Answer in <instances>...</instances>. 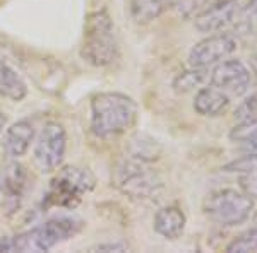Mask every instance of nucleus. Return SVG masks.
<instances>
[{
    "label": "nucleus",
    "instance_id": "nucleus-10",
    "mask_svg": "<svg viewBox=\"0 0 257 253\" xmlns=\"http://www.w3.org/2000/svg\"><path fill=\"white\" fill-rule=\"evenodd\" d=\"M237 6V0H219L214 6H211L206 11H202L201 14H197L194 24L201 33H214L223 30L235 19Z\"/></svg>",
    "mask_w": 257,
    "mask_h": 253
},
{
    "label": "nucleus",
    "instance_id": "nucleus-4",
    "mask_svg": "<svg viewBox=\"0 0 257 253\" xmlns=\"http://www.w3.org/2000/svg\"><path fill=\"white\" fill-rule=\"evenodd\" d=\"M94 188V178L88 169L67 166L60 169L59 175L52 180L43 207H64L72 209L82 200L86 193Z\"/></svg>",
    "mask_w": 257,
    "mask_h": 253
},
{
    "label": "nucleus",
    "instance_id": "nucleus-29",
    "mask_svg": "<svg viewBox=\"0 0 257 253\" xmlns=\"http://www.w3.org/2000/svg\"><path fill=\"white\" fill-rule=\"evenodd\" d=\"M199 2H201V4H202V6H204V4H206V2H208V0H199Z\"/></svg>",
    "mask_w": 257,
    "mask_h": 253
},
{
    "label": "nucleus",
    "instance_id": "nucleus-12",
    "mask_svg": "<svg viewBox=\"0 0 257 253\" xmlns=\"http://www.w3.org/2000/svg\"><path fill=\"white\" fill-rule=\"evenodd\" d=\"M187 217L184 210L175 205H168L160 209L155 215V231L167 239H177L184 234Z\"/></svg>",
    "mask_w": 257,
    "mask_h": 253
},
{
    "label": "nucleus",
    "instance_id": "nucleus-11",
    "mask_svg": "<svg viewBox=\"0 0 257 253\" xmlns=\"http://www.w3.org/2000/svg\"><path fill=\"white\" fill-rule=\"evenodd\" d=\"M33 139H35V127L30 120H19L12 123L4 134V151L11 157H21L28 152Z\"/></svg>",
    "mask_w": 257,
    "mask_h": 253
},
{
    "label": "nucleus",
    "instance_id": "nucleus-6",
    "mask_svg": "<svg viewBox=\"0 0 257 253\" xmlns=\"http://www.w3.org/2000/svg\"><path fill=\"white\" fill-rule=\"evenodd\" d=\"M117 186L134 198H156L163 190V181L146 161L127 156L117 169Z\"/></svg>",
    "mask_w": 257,
    "mask_h": 253
},
{
    "label": "nucleus",
    "instance_id": "nucleus-23",
    "mask_svg": "<svg viewBox=\"0 0 257 253\" xmlns=\"http://www.w3.org/2000/svg\"><path fill=\"white\" fill-rule=\"evenodd\" d=\"M235 118H237L238 122L257 118V94L243 99V101L240 103L238 108L235 110Z\"/></svg>",
    "mask_w": 257,
    "mask_h": 253
},
{
    "label": "nucleus",
    "instance_id": "nucleus-24",
    "mask_svg": "<svg viewBox=\"0 0 257 253\" xmlns=\"http://www.w3.org/2000/svg\"><path fill=\"white\" fill-rule=\"evenodd\" d=\"M240 188L248 198H257V173H248L240 178Z\"/></svg>",
    "mask_w": 257,
    "mask_h": 253
},
{
    "label": "nucleus",
    "instance_id": "nucleus-26",
    "mask_svg": "<svg viewBox=\"0 0 257 253\" xmlns=\"http://www.w3.org/2000/svg\"><path fill=\"white\" fill-rule=\"evenodd\" d=\"M0 251H12V243H11V238L4 236L0 238Z\"/></svg>",
    "mask_w": 257,
    "mask_h": 253
},
{
    "label": "nucleus",
    "instance_id": "nucleus-25",
    "mask_svg": "<svg viewBox=\"0 0 257 253\" xmlns=\"http://www.w3.org/2000/svg\"><path fill=\"white\" fill-rule=\"evenodd\" d=\"M125 244H98L96 248L93 250H98V251H123L125 250Z\"/></svg>",
    "mask_w": 257,
    "mask_h": 253
},
{
    "label": "nucleus",
    "instance_id": "nucleus-21",
    "mask_svg": "<svg viewBox=\"0 0 257 253\" xmlns=\"http://www.w3.org/2000/svg\"><path fill=\"white\" fill-rule=\"evenodd\" d=\"M223 171L226 173H240V175H248V173H257V152L245 154L242 157L230 161L223 166Z\"/></svg>",
    "mask_w": 257,
    "mask_h": 253
},
{
    "label": "nucleus",
    "instance_id": "nucleus-13",
    "mask_svg": "<svg viewBox=\"0 0 257 253\" xmlns=\"http://www.w3.org/2000/svg\"><path fill=\"white\" fill-rule=\"evenodd\" d=\"M230 98L218 88H202L194 98V110L202 117H219L226 111Z\"/></svg>",
    "mask_w": 257,
    "mask_h": 253
},
{
    "label": "nucleus",
    "instance_id": "nucleus-14",
    "mask_svg": "<svg viewBox=\"0 0 257 253\" xmlns=\"http://www.w3.org/2000/svg\"><path fill=\"white\" fill-rule=\"evenodd\" d=\"M28 94V86L23 77L16 72L11 65L0 60V96L11 99V101H23Z\"/></svg>",
    "mask_w": 257,
    "mask_h": 253
},
{
    "label": "nucleus",
    "instance_id": "nucleus-19",
    "mask_svg": "<svg viewBox=\"0 0 257 253\" xmlns=\"http://www.w3.org/2000/svg\"><path fill=\"white\" fill-rule=\"evenodd\" d=\"M160 154V146L156 140L149 139V137H144V135H139L138 139L132 140V147H131V154L132 157L136 159H141V161H149L156 159Z\"/></svg>",
    "mask_w": 257,
    "mask_h": 253
},
{
    "label": "nucleus",
    "instance_id": "nucleus-3",
    "mask_svg": "<svg viewBox=\"0 0 257 253\" xmlns=\"http://www.w3.org/2000/svg\"><path fill=\"white\" fill-rule=\"evenodd\" d=\"M82 229V222L74 217H53L47 222L11 238L12 251H48L67 241Z\"/></svg>",
    "mask_w": 257,
    "mask_h": 253
},
{
    "label": "nucleus",
    "instance_id": "nucleus-16",
    "mask_svg": "<svg viewBox=\"0 0 257 253\" xmlns=\"http://www.w3.org/2000/svg\"><path fill=\"white\" fill-rule=\"evenodd\" d=\"M170 6H173V0H131L128 9L136 23L146 24L158 19Z\"/></svg>",
    "mask_w": 257,
    "mask_h": 253
},
{
    "label": "nucleus",
    "instance_id": "nucleus-20",
    "mask_svg": "<svg viewBox=\"0 0 257 253\" xmlns=\"http://www.w3.org/2000/svg\"><path fill=\"white\" fill-rule=\"evenodd\" d=\"M228 253H250L257 251V226L247 229L245 233H242L240 236L233 239L230 244L226 246Z\"/></svg>",
    "mask_w": 257,
    "mask_h": 253
},
{
    "label": "nucleus",
    "instance_id": "nucleus-28",
    "mask_svg": "<svg viewBox=\"0 0 257 253\" xmlns=\"http://www.w3.org/2000/svg\"><path fill=\"white\" fill-rule=\"evenodd\" d=\"M250 69H252V72L257 76V55L252 57V60H250Z\"/></svg>",
    "mask_w": 257,
    "mask_h": 253
},
{
    "label": "nucleus",
    "instance_id": "nucleus-5",
    "mask_svg": "<svg viewBox=\"0 0 257 253\" xmlns=\"http://www.w3.org/2000/svg\"><path fill=\"white\" fill-rule=\"evenodd\" d=\"M252 209H254L252 198L231 188L209 193L202 205L206 217L219 226H238L245 222Z\"/></svg>",
    "mask_w": 257,
    "mask_h": 253
},
{
    "label": "nucleus",
    "instance_id": "nucleus-18",
    "mask_svg": "<svg viewBox=\"0 0 257 253\" xmlns=\"http://www.w3.org/2000/svg\"><path fill=\"white\" fill-rule=\"evenodd\" d=\"M230 140L243 146L257 147V118L245 120L235 125L230 132Z\"/></svg>",
    "mask_w": 257,
    "mask_h": 253
},
{
    "label": "nucleus",
    "instance_id": "nucleus-7",
    "mask_svg": "<svg viewBox=\"0 0 257 253\" xmlns=\"http://www.w3.org/2000/svg\"><path fill=\"white\" fill-rule=\"evenodd\" d=\"M67 147V135L59 122H48L41 128L33 149L35 164L41 173H52L62 164Z\"/></svg>",
    "mask_w": 257,
    "mask_h": 253
},
{
    "label": "nucleus",
    "instance_id": "nucleus-1",
    "mask_svg": "<svg viewBox=\"0 0 257 253\" xmlns=\"http://www.w3.org/2000/svg\"><path fill=\"white\" fill-rule=\"evenodd\" d=\"M138 117V105L122 93H99L91 99V132L99 139L123 134Z\"/></svg>",
    "mask_w": 257,
    "mask_h": 253
},
{
    "label": "nucleus",
    "instance_id": "nucleus-15",
    "mask_svg": "<svg viewBox=\"0 0 257 253\" xmlns=\"http://www.w3.org/2000/svg\"><path fill=\"white\" fill-rule=\"evenodd\" d=\"M26 186V169L19 163H11L0 173V193L11 200H19Z\"/></svg>",
    "mask_w": 257,
    "mask_h": 253
},
{
    "label": "nucleus",
    "instance_id": "nucleus-8",
    "mask_svg": "<svg viewBox=\"0 0 257 253\" xmlns=\"http://www.w3.org/2000/svg\"><path fill=\"white\" fill-rule=\"evenodd\" d=\"M211 86L223 91L225 94L242 96L250 86V72L245 64L237 59L221 60L211 72Z\"/></svg>",
    "mask_w": 257,
    "mask_h": 253
},
{
    "label": "nucleus",
    "instance_id": "nucleus-2",
    "mask_svg": "<svg viewBox=\"0 0 257 253\" xmlns=\"http://www.w3.org/2000/svg\"><path fill=\"white\" fill-rule=\"evenodd\" d=\"M118 45L115 38V28L105 11L89 14L84 26L81 57L94 67H105L117 59Z\"/></svg>",
    "mask_w": 257,
    "mask_h": 253
},
{
    "label": "nucleus",
    "instance_id": "nucleus-27",
    "mask_svg": "<svg viewBox=\"0 0 257 253\" xmlns=\"http://www.w3.org/2000/svg\"><path fill=\"white\" fill-rule=\"evenodd\" d=\"M6 125H7V117L2 113V111H0V132H2L4 128H6Z\"/></svg>",
    "mask_w": 257,
    "mask_h": 253
},
{
    "label": "nucleus",
    "instance_id": "nucleus-22",
    "mask_svg": "<svg viewBox=\"0 0 257 253\" xmlns=\"http://www.w3.org/2000/svg\"><path fill=\"white\" fill-rule=\"evenodd\" d=\"M257 24V0H250L245 7H243L242 14L237 23V31L248 33Z\"/></svg>",
    "mask_w": 257,
    "mask_h": 253
},
{
    "label": "nucleus",
    "instance_id": "nucleus-17",
    "mask_svg": "<svg viewBox=\"0 0 257 253\" xmlns=\"http://www.w3.org/2000/svg\"><path fill=\"white\" fill-rule=\"evenodd\" d=\"M208 77V70L201 67H192L185 72H180L173 81V91L178 94L190 93L192 89L199 88L204 82V79Z\"/></svg>",
    "mask_w": 257,
    "mask_h": 253
},
{
    "label": "nucleus",
    "instance_id": "nucleus-9",
    "mask_svg": "<svg viewBox=\"0 0 257 253\" xmlns=\"http://www.w3.org/2000/svg\"><path fill=\"white\" fill-rule=\"evenodd\" d=\"M237 50V41L230 35H214L199 41L189 53L190 67L208 69L218 62L225 60Z\"/></svg>",
    "mask_w": 257,
    "mask_h": 253
}]
</instances>
